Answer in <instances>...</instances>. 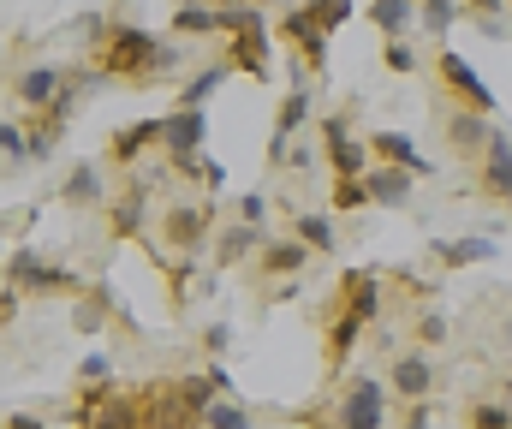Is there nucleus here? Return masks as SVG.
<instances>
[{
  "mask_svg": "<svg viewBox=\"0 0 512 429\" xmlns=\"http://www.w3.org/2000/svg\"><path fill=\"white\" fill-rule=\"evenodd\" d=\"M114 84H126V90H149V84H179V72H185V48L173 42V36H161V30H149V24H131V18H114V30H108V42L90 54Z\"/></svg>",
  "mask_w": 512,
  "mask_h": 429,
  "instance_id": "1",
  "label": "nucleus"
},
{
  "mask_svg": "<svg viewBox=\"0 0 512 429\" xmlns=\"http://www.w3.org/2000/svg\"><path fill=\"white\" fill-rule=\"evenodd\" d=\"M292 424H316V429H387V382L358 370L340 382V400L334 406H316V412H286Z\"/></svg>",
  "mask_w": 512,
  "mask_h": 429,
  "instance_id": "2",
  "label": "nucleus"
},
{
  "mask_svg": "<svg viewBox=\"0 0 512 429\" xmlns=\"http://www.w3.org/2000/svg\"><path fill=\"white\" fill-rule=\"evenodd\" d=\"M221 221H227V209H215V203H191V197L161 203V215H155L161 257H203V245L215 239Z\"/></svg>",
  "mask_w": 512,
  "mask_h": 429,
  "instance_id": "3",
  "label": "nucleus"
},
{
  "mask_svg": "<svg viewBox=\"0 0 512 429\" xmlns=\"http://www.w3.org/2000/svg\"><path fill=\"white\" fill-rule=\"evenodd\" d=\"M0 281L12 286V292H24V298H84L90 292V281L72 269V263H48V257H36V251H12L6 257V269H0Z\"/></svg>",
  "mask_w": 512,
  "mask_h": 429,
  "instance_id": "4",
  "label": "nucleus"
},
{
  "mask_svg": "<svg viewBox=\"0 0 512 429\" xmlns=\"http://www.w3.org/2000/svg\"><path fill=\"white\" fill-rule=\"evenodd\" d=\"M143 167H149V161H143ZM143 167L120 179V197H114L108 215H102V233H108L114 245H149V221L161 215V203H155V179H149Z\"/></svg>",
  "mask_w": 512,
  "mask_h": 429,
  "instance_id": "5",
  "label": "nucleus"
},
{
  "mask_svg": "<svg viewBox=\"0 0 512 429\" xmlns=\"http://www.w3.org/2000/svg\"><path fill=\"white\" fill-rule=\"evenodd\" d=\"M352 120H358V108H340V114H328V120H322V161H328V173H334V179H364V173L376 167L370 138H358V132H352Z\"/></svg>",
  "mask_w": 512,
  "mask_h": 429,
  "instance_id": "6",
  "label": "nucleus"
},
{
  "mask_svg": "<svg viewBox=\"0 0 512 429\" xmlns=\"http://www.w3.org/2000/svg\"><path fill=\"white\" fill-rule=\"evenodd\" d=\"M274 30L298 48V66L310 72V84H322V78H328V30H322V18H316V0H310V6H286Z\"/></svg>",
  "mask_w": 512,
  "mask_h": 429,
  "instance_id": "7",
  "label": "nucleus"
},
{
  "mask_svg": "<svg viewBox=\"0 0 512 429\" xmlns=\"http://www.w3.org/2000/svg\"><path fill=\"white\" fill-rule=\"evenodd\" d=\"M435 78H441V90L453 96V108H471V114H483V120H495V90L483 84V72L465 60V54H453V48H441L435 54Z\"/></svg>",
  "mask_w": 512,
  "mask_h": 429,
  "instance_id": "8",
  "label": "nucleus"
},
{
  "mask_svg": "<svg viewBox=\"0 0 512 429\" xmlns=\"http://www.w3.org/2000/svg\"><path fill=\"white\" fill-rule=\"evenodd\" d=\"M435 388H441V364H435V352L405 346V352L387 358V394H393L399 406H423V400H435Z\"/></svg>",
  "mask_w": 512,
  "mask_h": 429,
  "instance_id": "9",
  "label": "nucleus"
},
{
  "mask_svg": "<svg viewBox=\"0 0 512 429\" xmlns=\"http://www.w3.org/2000/svg\"><path fill=\"white\" fill-rule=\"evenodd\" d=\"M304 126H310V72L292 66V84L280 96V114H274V138H268V167H286V155L304 138Z\"/></svg>",
  "mask_w": 512,
  "mask_h": 429,
  "instance_id": "10",
  "label": "nucleus"
},
{
  "mask_svg": "<svg viewBox=\"0 0 512 429\" xmlns=\"http://www.w3.org/2000/svg\"><path fill=\"white\" fill-rule=\"evenodd\" d=\"M6 90H12V102L36 120V114H48V108L60 102V90H66V66H54V60H30V66H18V72L6 78Z\"/></svg>",
  "mask_w": 512,
  "mask_h": 429,
  "instance_id": "11",
  "label": "nucleus"
},
{
  "mask_svg": "<svg viewBox=\"0 0 512 429\" xmlns=\"http://www.w3.org/2000/svg\"><path fill=\"white\" fill-rule=\"evenodd\" d=\"M334 316H346L352 328H376L382 322V275L376 269H346L340 275V298Z\"/></svg>",
  "mask_w": 512,
  "mask_h": 429,
  "instance_id": "12",
  "label": "nucleus"
},
{
  "mask_svg": "<svg viewBox=\"0 0 512 429\" xmlns=\"http://www.w3.org/2000/svg\"><path fill=\"white\" fill-rule=\"evenodd\" d=\"M209 149V114L203 108H167L161 114V161H191Z\"/></svg>",
  "mask_w": 512,
  "mask_h": 429,
  "instance_id": "13",
  "label": "nucleus"
},
{
  "mask_svg": "<svg viewBox=\"0 0 512 429\" xmlns=\"http://www.w3.org/2000/svg\"><path fill=\"white\" fill-rule=\"evenodd\" d=\"M227 66L233 72H245L256 84H268L274 78V42H268V18H262V6H256V18L227 42Z\"/></svg>",
  "mask_w": 512,
  "mask_h": 429,
  "instance_id": "14",
  "label": "nucleus"
},
{
  "mask_svg": "<svg viewBox=\"0 0 512 429\" xmlns=\"http://www.w3.org/2000/svg\"><path fill=\"white\" fill-rule=\"evenodd\" d=\"M102 167H108V161H72V167H66V179H60V203H66L72 215H90V209L108 215L114 191H108V173H102Z\"/></svg>",
  "mask_w": 512,
  "mask_h": 429,
  "instance_id": "15",
  "label": "nucleus"
},
{
  "mask_svg": "<svg viewBox=\"0 0 512 429\" xmlns=\"http://www.w3.org/2000/svg\"><path fill=\"white\" fill-rule=\"evenodd\" d=\"M477 197L483 203H495V209H512V138L495 126V138H489V155L477 161Z\"/></svg>",
  "mask_w": 512,
  "mask_h": 429,
  "instance_id": "16",
  "label": "nucleus"
},
{
  "mask_svg": "<svg viewBox=\"0 0 512 429\" xmlns=\"http://www.w3.org/2000/svg\"><path fill=\"white\" fill-rule=\"evenodd\" d=\"M262 233L256 227H239V221H221L215 227V239H209V269L221 275V269H239V263H256L262 257Z\"/></svg>",
  "mask_w": 512,
  "mask_h": 429,
  "instance_id": "17",
  "label": "nucleus"
},
{
  "mask_svg": "<svg viewBox=\"0 0 512 429\" xmlns=\"http://www.w3.org/2000/svg\"><path fill=\"white\" fill-rule=\"evenodd\" d=\"M441 132H447V149L459 155V161H483L489 155V138H495V120H483V114H471V108H453L447 120H441Z\"/></svg>",
  "mask_w": 512,
  "mask_h": 429,
  "instance_id": "18",
  "label": "nucleus"
},
{
  "mask_svg": "<svg viewBox=\"0 0 512 429\" xmlns=\"http://www.w3.org/2000/svg\"><path fill=\"white\" fill-rule=\"evenodd\" d=\"M149 149H161V120H131V126H120V132L108 138V167L137 173Z\"/></svg>",
  "mask_w": 512,
  "mask_h": 429,
  "instance_id": "19",
  "label": "nucleus"
},
{
  "mask_svg": "<svg viewBox=\"0 0 512 429\" xmlns=\"http://www.w3.org/2000/svg\"><path fill=\"white\" fill-rule=\"evenodd\" d=\"M370 155H376V167H399V173H411V179H435V173H441L435 161L417 155V143L405 138V132H370Z\"/></svg>",
  "mask_w": 512,
  "mask_h": 429,
  "instance_id": "20",
  "label": "nucleus"
},
{
  "mask_svg": "<svg viewBox=\"0 0 512 429\" xmlns=\"http://www.w3.org/2000/svg\"><path fill=\"white\" fill-rule=\"evenodd\" d=\"M227 78H233L227 54H221V60H209V66H197L191 78H179V90H173V108H203V114H209V102L227 90Z\"/></svg>",
  "mask_w": 512,
  "mask_h": 429,
  "instance_id": "21",
  "label": "nucleus"
},
{
  "mask_svg": "<svg viewBox=\"0 0 512 429\" xmlns=\"http://www.w3.org/2000/svg\"><path fill=\"white\" fill-rule=\"evenodd\" d=\"M310 263H316V257L286 233V239H268V245H262V257H256V281H298Z\"/></svg>",
  "mask_w": 512,
  "mask_h": 429,
  "instance_id": "22",
  "label": "nucleus"
},
{
  "mask_svg": "<svg viewBox=\"0 0 512 429\" xmlns=\"http://www.w3.org/2000/svg\"><path fill=\"white\" fill-rule=\"evenodd\" d=\"M429 257H435L441 269H471V263H495V257H501V245H495L489 233H471V239H435V245H429Z\"/></svg>",
  "mask_w": 512,
  "mask_h": 429,
  "instance_id": "23",
  "label": "nucleus"
},
{
  "mask_svg": "<svg viewBox=\"0 0 512 429\" xmlns=\"http://www.w3.org/2000/svg\"><path fill=\"white\" fill-rule=\"evenodd\" d=\"M292 239L310 251V257H334L340 251V227H334V215H292Z\"/></svg>",
  "mask_w": 512,
  "mask_h": 429,
  "instance_id": "24",
  "label": "nucleus"
},
{
  "mask_svg": "<svg viewBox=\"0 0 512 429\" xmlns=\"http://www.w3.org/2000/svg\"><path fill=\"white\" fill-rule=\"evenodd\" d=\"M364 185H370V203H376V209H405V203H411V191H417V179H411V173H399V167H370V173H364Z\"/></svg>",
  "mask_w": 512,
  "mask_h": 429,
  "instance_id": "25",
  "label": "nucleus"
},
{
  "mask_svg": "<svg viewBox=\"0 0 512 429\" xmlns=\"http://www.w3.org/2000/svg\"><path fill=\"white\" fill-rule=\"evenodd\" d=\"M364 18L382 30V42H399V36L417 24V0H370V6H364Z\"/></svg>",
  "mask_w": 512,
  "mask_h": 429,
  "instance_id": "26",
  "label": "nucleus"
},
{
  "mask_svg": "<svg viewBox=\"0 0 512 429\" xmlns=\"http://www.w3.org/2000/svg\"><path fill=\"white\" fill-rule=\"evenodd\" d=\"M447 334H453V322L441 316V304H417V316H411V346H417V352H441Z\"/></svg>",
  "mask_w": 512,
  "mask_h": 429,
  "instance_id": "27",
  "label": "nucleus"
},
{
  "mask_svg": "<svg viewBox=\"0 0 512 429\" xmlns=\"http://www.w3.org/2000/svg\"><path fill=\"white\" fill-rule=\"evenodd\" d=\"M114 382H120V370H114L108 352H84L78 370H72V394H84V388H114Z\"/></svg>",
  "mask_w": 512,
  "mask_h": 429,
  "instance_id": "28",
  "label": "nucleus"
},
{
  "mask_svg": "<svg viewBox=\"0 0 512 429\" xmlns=\"http://www.w3.org/2000/svg\"><path fill=\"white\" fill-rule=\"evenodd\" d=\"M167 30H173V36H221L215 6H173V12H167Z\"/></svg>",
  "mask_w": 512,
  "mask_h": 429,
  "instance_id": "29",
  "label": "nucleus"
},
{
  "mask_svg": "<svg viewBox=\"0 0 512 429\" xmlns=\"http://www.w3.org/2000/svg\"><path fill=\"white\" fill-rule=\"evenodd\" d=\"M60 126H48V120H24V155H30V167H42V161H54V149H60Z\"/></svg>",
  "mask_w": 512,
  "mask_h": 429,
  "instance_id": "30",
  "label": "nucleus"
},
{
  "mask_svg": "<svg viewBox=\"0 0 512 429\" xmlns=\"http://www.w3.org/2000/svg\"><path fill=\"white\" fill-rule=\"evenodd\" d=\"M465 12H471V6H459V0H423V6H417V24H423L429 36H447Z\"/></svg>",
  "mask_w": 512,
  "mask_h": 429,
  "instance_id": "31",
  "label": "nucleus"
},
{
  "mask_svg": "<svg viewBox=\"0 0 512 429\" xmlns=\"http://www.w3.org/2000/svg\"><path fill=\"white\" fill-rule=\"evenodd\" d=\"M465 429H512V400H471Z\"/></svg>",
  "mask_w": 512,
  "mask_h": 429,
  "instance_id": "32",
  "label": "nucleus"
},
{
  "mask_svg": "<svg viewBox=\"0 0 512 429\" xmlns=\"http://www.w3.org/2000/svg\"><path fill=\"white\" fill-rule=\"evenodd\" d=\"M18 167H30V155H24V120H0V173H18Z\"/></svg>",
  "mask_w": 512,
  "mask_h": 429,
  "instance_id": "33",
  "label": "nucleus"
},
{
  "mask_svg": "<svg viewBox=\"0 0 512 429\" xmlns=\"http://www.w3.org/2000/svg\"><path fill=\"white\" fill-rule=\"evenodd\" d=\"M203 429H256V418H251V406H239V400H215L203 412Z\"/></svg>",
  "mask_w": 512,
  "mask_h": 429,
  "instance_id": "34",
  "label": "nucleus"
},
{
  "mask_svg": "<svg viewBox=\"0 0 512 429\" xmlns=\"http://www.w3.org/2000/svg\"><path fill=\"white\" fill-rule=\"evenodd\" d=\"M382 66L393 72V78H411V72H423V60H417L411 36H399V42H382Z\"/></svg>",
  "mask_w": 512,
  "mask_h": 429,
  "instance_id": "35",
  "label": "nucleus"
},
{
  "mask_svg": "<svg viewBox=\"0 0 512 429\" xmlns=\"http://www.w3.org/2000/svg\"><path fill=\"white\" fill-rule=\"evenodd\" d=\"M227 221H239V227H256V233H262V221H268V197H262V191H239L233 209H227Z\"/></svg>",
  "mask_w": 512,
  "mask_h": 429,
  "instance_id": "36",
  "label": "nucleus"
},
{
  "mask_svg": "<svg viewBox=\"0 0 512 429\" xmlns=\"http://www.w3.org/2000/svg\"><path fill=\"white\" fill-rule=\"evenodd\" d=\"M334 215H352V209H370V185L364 179H334Z\"/></svg>",
  "mask_w": 512,
  "mask_h": 429,
  "instance_id": "37",
  "label": "nucleus"
},
{
  "mask_svg": "<svg viewBox=\"0 0 512 429\" xmlns=\"http://www.w3.org/2000/svg\"><path fill=\"white\" fill-rule=\"evenodd\" d=\"M197 340H203L209 364H221V358H227V346H233V322H221V316H215V322H203V334H197Z\"/></svg>",
  "mask_w": 512,
  "mask_h": 429,
  "instance_id": "38",
  "label": "nucleus"
},
{
  "mask_svg": "<svg viewBox=\"0 0 512 429\" xmlns=\"http://www.w3.org/2000/svg\"><path fill=\"white\" fill-rule=\"evenodd\" d=\"M465 18H477V30H483V36H495V42L512 36V24H507V12H501V6H471Z\"/></svg>",
  "mask_w": 512,
  "mask_h": 429,
  "instance_id": "39",
  "label": "nucleus"
},
{
  "mask_svg": "<svg viewBox=\"0 0 512 429\" xmlns=\"http://www.w3.org/2000/svg\"><path fill=\"white\" fill-rule=\"evenodd\" d=\"M399 429H441L435 400H423V406H399Z\"/></svg>",
  "mask_w": 512,
  "mask_h": 429,
  "instance_id": "40",
  "label": "nucleus"
},
{
  "mask_svg": "<svg viewBox=\"0 0 512 429\" xmlns=\"http://www.w3.org/2000/svg\"><path fill=\"white\" fill-rule=\"evenodd\" d=\"M316 18H322V30L334 36L346 18H358V6H352V0H328V6H316Z\"/></svg>",
  "mask_w": 512,
  "mask_h": 429,
  "instance_id": "41",
  "label": "nucleus"
},
{
  "mask_svg": "<svg viewBox=\"0 0 512 429\" xmlns=\"http://www.w3.org/2000/svg\"><path fill=\"white\" fill-rule=\"evenodd\" d=\"M203 376H209V388H215V400H239V394H233V376H227L221 364H203Z\"/></svg>",
  "mask_w": 512,
  "mask_h": 429,
  "instance_id": "42",
  "label": "nucleus"
},
{
  "mask_svg": "<svg viewBox=\"0 0 512 429\" xmlns=\"http://www.w3.org/2000/svg\"><path fill=\"white\" fill-rule=\"evenodd\" d=\"M18 304H24V292H12V286L0 281V328H12V322H18Z\"/></svg>",
  "mask_w": 512,
  "mask_h": 429,
  "instance_id": "43",
  "label": "nucleus"
},
{
  "mask_svg": "<svg viewBox=\"0 0 512 429\" xmlns=\"http://www.w3.org/2000/svg\"><path fill=\"white\" fill-rule=\"evenodd\" d=\"M0 429H48V418H42V412H6Z\"/></svg>",
  "mask_w": 512,
  "mask_h": 429,
  "instance_id": "44",
  "label": "nucleus"
},
{
  "mask_svg": "<svg viewBox=\"0 0 512 429\" xmlns=\"http://www.w3.org/2000/svg\"><path fill=\"white\" fill-rule=\"evenodd\" d=\"M495 346H501V358H512V310L495 322Z\"/></svg>",
  "mask_w": 512,
  "mask_h": 429,
  "instance_id": "45",
  "label": "nucleus"
},
{
  "mask_svg": "<svg viewBox=\"0 0 512 429\" xmlns=\"http://www.w3.org/2000/svg\"><path fill=\"white\" fill-rule=\"evenodd\" d=\"M0 60H6V36H0Z\"/></svg>",
  "mask_w": 512,
  "mask_h": 429,
  "instance_id": "46",
  "label": "nucleus"
}]
</instances>
